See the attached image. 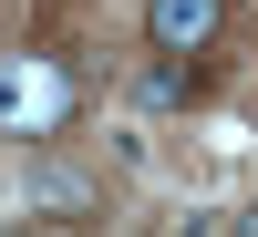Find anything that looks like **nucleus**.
<instances>
[{
  "mask_svg": "<svg viewBox=\"0 0 258 237\" xmlns=\"http://www.w3.org/2000/svg\"><path fill=\"white\" fill-rule=\"evenodd\" d=\"M21 114H52V93H31L21 72H0V124H21Z\"/></svg>",
  "mask_w": 258,
  "mask_h": 237,
  "instance_id": "nucleus-2",
  "label": "nucleus"
},
{
  "mask_svg": "<svg viewBox=\"0 0 258 237\" xmlns=\"http://www.w3.org/2000/svg\"><path fill=\"white\" fill-rule=\"evenodd\" d=\"M186 83L197 72H176V52H165V72H145V103H186Z\"/></svg>",
  "mask_w": 258,
  "mask_h": 237,
  "instance_id": "nucleus-3",
  "label": "nucleus"
},
{
  "mask_svg": "<svg viewBox=\"0 0 258 237\" xmlns=\"http://www.w3.org/2000/svg\"><path fill=\"white\" fill-rule=\"evenodd\" d=\"M217 21H227V0H145V41L176 52V62H197L217 41Z\"/></svg>",
  "mask_w": 258,
  "mask_h": 237,
  "instance_id": "nucleus-1",
  "label": "nucleus"
}]
</instances>
